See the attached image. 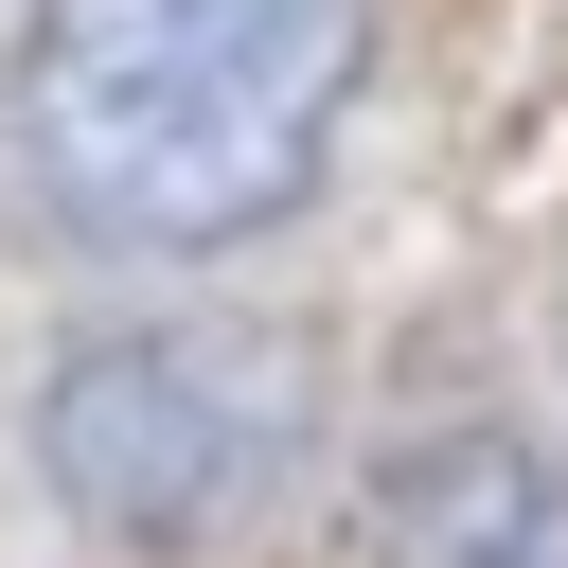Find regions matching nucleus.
Returning a JSON list of instances; mask_svg holds the SVG:
<instances>
[{"instance_id":"f03ea898","label":"nucleus","mask_w":568,"mask_h":568,"mask_svg":"<svg viewBox=\"0 0 568 568\" xmlns=\"http://www.w3.org/2000/svg\"><path fill=\"white\" fill-rule=\"evenodd\" d=\"M36 462L53 497L106 532V550H213L284 462H302V355L248 337V320H142V337H89L36 408Z\"/></svg>"},{"instance_id":"f257e3e1","label":"nucleus","mask_w":568,"mask_h":568,"mask_svg":"<svg viewBox=\"0 0 568 568\" xmlns=\"http://www.w3.org/2000/svg\"><path fill=\"white\" fill-rule=\"evenodd\" d=\"M355 89V0H36L0 142L71 248L178 266L302 195Z\"/></svg>"},{"instance_id":"7ed1b4c3","label":"nucleus","mask_w":568,"mask_h":568,"mask_svg":"<svg viewBox=\"0 0 568 568\" xmlns=\"http://www.w3.org/2000/svg\"><path fill=\"white\" fill-rule=\"evenodd\" d=\"M390 568H568V479L532 444H462L444 479H408Z\"/></svg>"}]
</instances>
